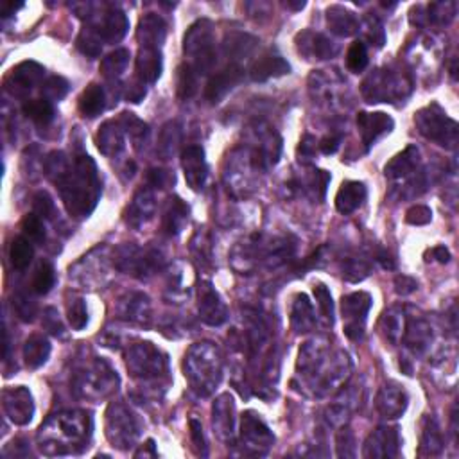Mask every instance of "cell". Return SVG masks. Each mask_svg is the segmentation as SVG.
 Wrapping results in <instances>:
<instances>
[{
    "label": "cell",
    "mask_w": 459,
    "mask_h": 459,
    "mask_svg": "<svg viewBox=\"0 0 459 459\" xmlns=\"http://www.w3.org/2000/svg\"><path fill=\"white\" fill-rule=\"evenodd\" d=\"M188 221V206L180 198H171L163 212V230L167 236L174 237L183 230Z\"/></svg>",
    "instance_id": "22"
},
{
    "label": "cell",
    "mask_w": 459,
    "mask_h": 459,
    "mask_svg": "<svg viewBox=\"0 0 459 459\" xmlns=\"http://www.w3.org/2000/svg\"><path fill=\"white\" fill-rule=\"evenodd\" d=\"M316 153V140H314L313 135H305L301 138L300 147H298V155H300V160H311Z\"/></svg>",
    "instance_id": "48"
},
{
    "label": "cell",
    "mask_w": 459,
    "mask_h": 459,
    "mask_svg": "<svg viewBox=\"0 0 459 459\" xmlns=\"http://www.w3.org/2000/svg\"><path fill=\"white\" fill-rule=\"evenodd\" d=\"M339 146H341V136H325L323 140L320 142V149L321 153H325V155H334L336 151L339 149Z\"/></svg>",
    "instance_id": "51"
},
{
    "label": "cell",
    "mask_w": 459,
    "mask_h": 459,
    "mask_svg": "<svg viewBox=\"0 0 459 459\" xmlns=\"http://www.w3.org/2000/svg\"><path fill=\"white\" fill-rule=\"evenodd\" d=\"M420 162V153L415 146L405 147L402 153H398L386 167H384V174L390 180H400V178L409 176L411 173H415L416 166Z\"/></svg>",
    "instance_id": "19"
},
{
    "label": "cell",
    "mask_w": 459,
    "mask_h": 459,
    "mask_svg": "<svg viewBox=\"0 0 459 459\" xmlns=\"http://www.w3.org/2000/svg\"><path fill=\"white\" fill-rule=\"evenodd\" d=\"M255 44H257V40H255L253 36L236 34L233 38H230V41L226 44V49L228 52H232V56H236V58H243V56L250 54V52L253 51Z\"/></svg>",
    "instance_id": "41"
},
{
    "label": "cell",
    "mask_w": 459,
    "mask_h": 459,
    "mask_svg": "<svg viewBox=\"0 0 459 459\" xmlns=\"http://www.w3.org/2000/svg\"><path fill=\"white\" fill-rule=\"evenodd\" d=\"M33 243L27 237H15L11 243V250H9V258L15 269H26L33 261Z\"/></svg>",
    "instance_id": "30"
},
{
    "label": "cell",
    "mask_w": 459,
    "mask_h": 459,
    "mask_svg": "<svg viewBox=\"0 0 459 459\" xmlns=\"http://www.w3.org/2000/svg\"><path fill=\"white\" fill-rule=\"evenodd\" d=\"M153 212H155V198H153V192H151L149 187L140 188L135 198H133V203L129 205L128 212H126V221H128L129 224H133V226H138V224L151 219Z\"/></svg>",
    "instance_id": "20"
},
{
    "label": "cell",
    "mask_w": 459,
    "mask_h": 459,
    "mask_svg": "<svg viewBox=\"0 0 459 459\" xmlns=\"http://www.w3.org/2000/svg\"><path fill=\"white\" fill-rule=\"evenodd\" d=\"M44 66L34 61H24L16 65L6 78V90L11 96L22 97L29 94L44 78Z\"/></svg>",
    "instance_id": "6"
},
{
    "label": "cell",
    "mask_w": 459,
    "mask_h": 459,
    "mask_svg": "<svg viewBox=\"0 0 459 459\" xmlns=\"http://www.w3.org/2000/svg\"><path fill=\"white\" fill-rule=\"evenodd\" d=\"M384 327H386V336L391 343H397L402 336V323L400 316L397 314V311H390V313L384 314V320H382Z\"/></svg>",
    "instance_id": "45"
},
{
    "label": "cell",
    "mask_w": 459,
    "mask_h": 459,
    "mask_svg": "<svg viewBox=\"0 0 459 459\" xmlns=\"http://www.w3.org/2000/svg\"><path fill=\"white\" fill-rule=\"evenodd\" d=\"M181 167H183L188 187L192 191H201L206 183V178H208L205 151L199 146H188L181 155Z\"/></svg>",
    "instance_id": "8"
},
{
    "label": "cell",
    "mask_w": 459,
    "mask_h": 459,
    "mask_svg": "<svg viewBox=\"0 0 459 459\" xmlns=\"http://www.w3.org/2000/svg\"><path fill=\"white\" fill-rule=\"evenodd\" d=\"M70 216L86 217L94 212L101 196L97 167L89 155H78L54 180Z\"/></svg>",
    "instance_id": "1"
},
{
    "label": "cell",
    "mask_w": 459,
    "mask_h": 459,
    "mask_svg": "<svg viewBox=\"0 0 459 459\" xmlns=\"http://www.w3.org/2000/svg\"><path fill=\"white\" fill-rule=\"evenodd\" d=\"M291 72V65L276 54H264L251 65L250 69V78L253 81H268L271 78H280Z\"/></svg>",
    "instance_id": "14"
},
{
    "label": "cell",
    "mask_w": 459,
    "mask_h": 459,
    "mask_svg": "<svg viewBox=\"0 0 459 459\" xmlns=\"http://www.w3.org/2000/svg\"><path fill=\"white\" fill-rule=\"evenodd\" d=\"M128 29V16L121 9H110L103 15V24L97 29V34L101 36V40L108 41V44H115V41H121L126 36Z\"/></svg>",
    "instance_id": "18"
},
{
    "label": "cell",
    "mask_w": 459,
    "mask_h": 459,
    "mask_svg": "<svg viewBox=\"0 0 459 459\" xmlns=\"http://www.w3.org/2000/svg\"><path fill=\"white\" fill-rule=\"evenodd\" d=\"M22 232L24 237L31 241L34 244H44L45 243V226L41 217H38L36 213H27L22 219Z\"/></svg>",
    "instance_id": "36"
},
{
    "label": "cell",
    "mask_w": 459,
    "mask_h": 459,
    "mask_svg": "<svg viewBox=\"0 0 459 459\" xmlns=\"http://www.w3.org/2000/svg\"><path fill=\"white\" fill-rule=\"evenodd\" d=\"M24 115L38 126L51 124L54 118V106L47 99H31L24 104Z\"/></svg>",
    "instance_id": "27"
},
{
    "label": "cell",
    "mask_w": 459,
    "mask_h": 459,
    "mask_svg": "<svg viewBox=\"0 0 459 459\" xmlns=\"http://www.w3.org/2000/svg\"><path fill=\"white\" fill-rule=\"evenodd\" d=\"M162 74V52L160 49L140 47L138 58H136V76L138 81L156 83Z\"/></svg>",
    "instance_id": "15"
},
{
    "label": "cell",
    "mask_w": 459,
    "mask_h": 459,
    "mask_svg": "<svg viewBox=\"0 0 459 459\" xmlns=\"http://www.w3.org/2000/svg\"><path fill=\"white\" fill-rule=\"evenodd\" d=\"M327 22L332 33L339 36H352L359 29V20L352 11H346L341 6H332L327 11Z\"/></svg>",
    "instance_id": "23"
},
{
    "label": "cell",
    "mask_w": 459,
    "mask_h": 459,
    "mask_svg": "<svg viewBox=\"0 0 459 459\" xmlns=\"http://www.w3.org/2000/svg\"><path fill=\"white\" fill-rule=\"evenodd\" d=\"M405 405H408V397L402 388L386 386L378 393L377 408L388 418H398L405 411Z\"/></svg>",
    "instance_id": "21"
},
{
    "label": "cell",
    "mask_w": 459,
    "mask_h": 459,
    "mask_svg": "<svg viewBox=\"0 0 459 459\" xmlns=\"http://www.w3.org/2000/svg\"><path fill=\"white\" fill-rule=\"evenodd\" d=\"M118 124L122 126V129H124L136 143L143 142V140L147 138V135H149V128H147L146 122H142L133 114H122V117L118 118Z\"/></svg>",
    "instance_id": "35"
},
{
    "label": "cell",
    "mask_w": 459,
    "mask_h": 459,
    "mask_svg": "<svg viewBox=\"0 0 459 459\" xmlns=\"http://www.w3.org/2000/svg\"><path fill=\"white\" fill-rule=\"evenodd\" d=\"M33 213H36L41 219H51L52 213H54V201L47 192L41 191L33 198Z\"/></svg>",
    "instance_id": "43"
},
{
    "label": "cell",
    "mask_w": 459,
    "mask_h": 459,
    "mask_svg": "<svg viewBox=\"0 0 459 459\" xmlns=\"http://www.w3.org/2000/svg\"><path fill=\"white\" fill-rule=\"evenodd\" d=\"M198 83H199V74L196 72L192 66H188L187 63L178 69V96L180 99H191L192 96H196L198 92Z\"/></svg>",
    "instance_id": "31"
},
{
    "label": "cell",
    "mask_w": 459,
    "mask_h": 459,
    "mask_svg": "<svg viewBox=\"0 0 459 459\" xmlns=\"http://www.w3.org/2000/svg\"><path fill=\"white\" fill-rule=\"evenodd\" d=\"M346 65L352 72L359 74L366 69L368 65V51L363 41H353L346 52Z\"/></svg>",
    "instance_id": "39"
},
{
    "label": "cell",
    "mask_w": 459,
    "mask_h": 459,
    "mask_svg": "<svg viewBox=\"0 0 459 459\" xmlns=\"http://www.w3.org/2000/svg\"><path fill=\"white\" fill-rule=\"evenodd\" d=\"M4 411L13 423L26 425L31 422L34 413L33 397L26 388H13L4 391Z\"/></svg>",
    "instance_id": "9"
},
{
    "label": "cell",
    "mask_w": 459,
    "mask_h": 459,
    "mask_svg": "<svg viewBox=\"0 0 459 459\" xmlns=\"http://www.w3.org/2000/svg\"><path fill=\"white\" fill-rule=\"evenodd\" d=\"M129 63V51L126 49H118V51L111 52L108 54L106 58L101 61V74H103L104 78L114 81V79L121 78L122 72L126 70Z\"/></svg>",
    "instance_id": "29"
},
{
    "label": "cell",
    "mask_w": 459,
    "mask_h": 459,
    "mask_svg": "<svg viewBox=\"0 0 459 459\" xmlns=\"http://www.w3.org/2000/svg\"><path fill=\"white\" fill-rule=\"evenodd\" d=\"M287 8L291 9H303L305 8V2H298V4H293V2H287Z\"/></svg>",
    "instance_id": "58"
},
{
    "label": "cell",
    "mask_w": 459,
    "mask_h": 459,
    "mask_svg": "<svg viewBox=\"0 0 459 459\" xmlns=\"http://www.w3.org/2000/svg\"><path fill=\"white\" fill-rule=\"evenodd\" d=\"M104 106H106V96H104L103 86L92 83L83 90L81 97H79V111L83 117L96 118L97 115L103 114Z\"/></svg>",
    "instance_id": "24"
},
{
    "label": "cell",
    "mask_w": 459,
    "mask_h": 459,
    "mask_svg": "<svg viewBox=\"0 0 459 459\" xmlns=\"http://www.w3.org/2000/svg\"><path fill=\"white\" fill-rule=\"evenodd\" d=\"M314 296H316V301L318 305H320V309L321 313H323L327 323H334V301H332L331 293H328V289L323 283H318V286L314 287Z\"/></svg>",
    "instance_id": "42"
},
{
    "label": "cell",
    "mask_w": 459,
    "mask_h": 459,
    "mask_svg": "<svg viewBox=\"0 0 459 459\" xmlns=\"http://www.w3.org/2000/svg\"><path fill=\"white\" fill-rule=\"evenodd\" d=\"M78 44V49L89 58H97L101 56V51H103V44H101V36L92 29H85L76 40Z\"/></svg>",
    "instance_id": "37"
},
{
    "label": "cell",
    "mask_w": 459,
    "mask_h": 459,
    "mask_svg": "<svg viewBox=\"0 0 459 459\" xmlns=\"http://www.w3.org/2000/svg\"><path fill=\"white\" fill-rule=\"evenodd\" d=\"M400 368L404 370L405 375H413V368H411V364H408V360H402Z\"/></svg>",
    "instance_id": "57"
},
{
    "label": "cell",
    "mask_w": 459,
    "mask_h": 459,
    "mask_svg": "<svg viewBox=\"0 0 459 459\" xmlns=\"http://www.w3.org/2000/svg\"><path fill=\"white\" fill-rule=\"evenodd\" d=\"M378 262L382 264V268L384 269H395V261L391 258L390 253H386V251H382V253H378Z\"/></svg>",
    "instance_id": "55"
},
{
    "label": "cell",
    "mask_w": 459,
    "mask_h": 459,
    "mask_svg": "<svg viewBox=\"0 0 459 459\" xmlns=\"http://www.w3.org/2000/svg\"><path fill=\"white\" fill-rule=\"evenodd\" d=\"M366 185L360 181H345L336 194V208L343 216L355 212L366 199Z\"/></svg>",
    "instance_id": "16"
},
{
    "label": "cell",
    "mask_w": 459,
    "mask_h": 459,
    "mask_svg": "<svg viewBox=\"0 0 459 459\" xmlns=\"http://www.w3.org/2000/svg\"><path fill=\"white\" fill-rule=\"evenodd\" d=\"M19 8H22V4L15 6V4H9V2H4V4H2V16H4V19H8V16L13 15V13H15Z\"/></svg>",
    "instance_id": "56"
},
{
    "label": "cell",
    "mask_w": 459,
    "mask_h": 459,
    "mask_svg": "<svg viewBox=\"0 0 459 459\" xmlns=\"http://www.w3.org/2000/svg\"><path fill=\"white\" fill-rule=\"evenodd\" d=\"M69 89L70 85L66 79H63L61 76H52L41 86V94H44V99L54 103V101H61L69 94Z\"/></svg>",
    "instance_id": "38"
},
{
    "label": "cell",
    "mask_w": 459,
    "mask_h": 459,
    "mask_svg": "<svg viewBox=\"0 0 459 459\" xmlns=\"http://www.w3.org/2000/svg\"><path fill=\"white\" fill-rule=\"evenodd\" d=\"M199 316L212 327L223 325L228 320L226 305L208 282H203L199 286Z\"/></svg>",
    "instance_id": "10"
},
{
    "label": "cell",
    "mask_w": 459,
    "mask_h": 459,
    "mask_svg": "<svg viewBox=\"0 0 459 459\" xmlns=\"http://www.w3.org/2000/svg\"><path fill=\"white\" fill-rule=\"evenodd\" d=\"M183 52L191 58V63L187 65L192 66L199 76L213 69L217 56L216 47H213L212 24L208 20H199L194 26H191L183 38Z\"/></svg>",
    "instance_id": "2"
},
{
    "label": "cell",
    "mask_w": 459,
    "mask_h": 459,
    "mask_svg": "<svg viewBox=\"0 0 459 459\" xmlns=\"http://www.w3.org/2000/svg\"><path fill=\"white\" fill-rule=\"evenodd\" d=\"M13 309L16 311L19 318L24 321H33L34 314H36V305L26 296L13 298Z\"/></svg>",
    "instance_id": "46"
},
{
    "label": "cell",
    "mask_w": 459,
    "mask_h": 459,
    "mask_svg": "<svg viewBox=\"0 0 459 459\" xmlns=\"http://www.w3.org/2000/svg\"><path fill=\"white\" fill-rule=\"evenodd\" d=\"M56 271L49 262H41L33 276V291L36 294H47L54 287Z\"/></svg>",
    "instance_id": "34"
},
{
    "label": "cell",
    "mask_w": 459,
    "mask_h": 459,
    "mask_svg": "<svg viewBox=\"0 0 459 459\" xmlns=\"http://www.w3.org/2000/svg\"><path fill=\"white\" fill-rule=\"evenodd\" d=\"M243 76V66L237 65V63H230L226 69L219 70V72H216L208 79V83L205 86V99L212 104L221 103L228 94L232 92L233 86L239 85Z\"/></svg>",
    "instance_id": "7"
},
{
    "label": "cell",
    "mask_w": 459,
    "mask_h": 459,
    "mask_svg": "<svg viewBox=\"0 0 459 459\" xmlns=\"http://www.w3.org/2000/svg\"><path fill=\"white\" fill-rule=\"evenodd\" d=\"M418 289V282L415 278L408 275H400L395 278V291H397L400 296H408V294L415 293Z\"/></svg>",
    "instance_id": "47"
},
{
    "label": "cell",
    "mask_w": 459,
    "mask_h": 459,
    "mask_svg": "<svg viewBox=\"0 0 459 459\" xmlns=\"http://www.w3.org/2000/svg\"><path fill=\"white\" fill-rule=\"evenodd\" d=\"M180 136L181 131L176 122H169V124L162 129L158 140V151L163 158H169L171 155H174V151H176L178 143H180Z\"/></svg>",
    "instance_id": "33"
},
{
    "label": "cell",
    "mask_w": 459,
    "mask_h": 459,
    "mask_svg": "<svg viewBox=\"0 0 459 459\" xmlns=\"http://www.w3.org/2000/svg\"><path fill=\"white\" fill-rule=\"evenodd\" d=\"M147 181H149L151 187L163 188V187H166V185L171 181V176H169V174H167V171L151 169L149 173H147Z\"/></svg>",
    "instance_id": "50"
},
{
    "label": "cell",
    "mask_w": 459,
    "mask_h": 459,
    "mask_svg": "<svg viewBox=\"0 0 459 459\" xmlns=\"http://www.w3.org/2000/svg\"><path fill=\"white\" fill-rule=\"evenodd\" d=\"M191 436H192V441H194V445L198 448H203V452L206 454L205 450V438H203V429H201V423L198 422V420H191Z\"/></svg>",
    "instance_id": "52"
},
{
    "label": "cell",
    "mask_w": 459,
    "mask_h": 459,
    "mask_svg": "<svg viewBox=\"0 0 459 459\" xmlns=\"http://www.w3.org/2000/svg\"><path fill=\"white\" fill-rule=\"evenodd\" d=\"M293 327L296 332H309L314 327V314L309 298L305 294H298L296 303L293 309Z\"/></svg>",
    "instance_id": "28"
},
{
    "label": "cell",
    "mask_w": 459,
    "mask_h": 459,
    "mask_svg": "<svg viewBox=\"0 0 459 459\" xmlns=\"http://www.w3.org/2000/svg\"><path fill=\"white\" fill-rule=\"evenodd\" d=\"M167 26L163 22L162 16L149 13L143 16L138 24V31H136V38L140 41V47H153L162 49L163 41H166Z\"/></svg>",
    "instance_id": "13"
},
{
    "label": "cell",
    "mask_w": 459,
    "mask_h": 459,
    "mask_svg": "<svg viewBox=\"0 0 459 459\" xmlns=\"http://www.w3.org/2000/svg\"><path fill=\"white\" fill-rule=\"evenodd\" d=\"M309 38L311 40L307 41L303 38V34H298V41H301V44H298V47H300V52H303L305 56H316L318 59H328L338 52L334 44L327 36H323V34L309 33Z\"/></svg>",
    "instance_id": "25"
},
{
    "label": "cell",
    "mask_w": 459,
    "mask_h": 459,
    "mask_svg": "<svg viewBox=\"0 0 459 459\" xmlns=\"http://www.w3.org/2000/svg\"><path fill=\"white\" fill-rule=\"evenodd\" d=\"M371 307V298L368 293H353L343 298L341 311L343 318L346 320L345 336L352 341L363 338L366 314Z\"/></svg>",
    "instance_id": "5"
},
{
    "label": "cell",
    "mask_w": 459,
    "mask_h": 459,
    "mask_svg": "<svg viewBox=\"0 0 459 459\" xmlns=\"http://www.w3.org/2000/svg\"><path fill=\"white\" fill-rule=\"evenodd\" d=\"M59 314L56 313L54 309H47L45 311V316H44V327L47 328L49 332H51V334H54V336H58V334H61V331H63V327H61V321H59Z\"/></svg>",
    "instance_id": "49"
},
{
    "label": "cell",
    "mask_w": 459,
    "mask_h": 459,
    "mask_svg": "<svg viewBox=\"0 0 459 459\" xmlns=\"http://www.w3.org/2000/svg\"><path fill=\"white\" fill-rule=\"evenodd\" d=\"M96 142L99 151L106 156H117L124 149V129L118 124V121H108L99 128L96 136Z\"/></svg>",
    "instance_id": "17"
},
{
    "label": "cell",
    "mask_w": 459,
    "mask_h": 459,
    "mask_svg": "<svg viewBox=\"0 0 459 459\" xmlns=\"http://www.w3.org/2000/svg\"><path fill=\"white\" fill-rule=\"evenodd\" d=\"M430 221H433V212L425 205L411 206L405 212V223L413 224V226H423V224H429Z\"/></svg>",
    "instance_id": "44"
},
{
    "label": "cell",
    "mask_w": 459,
    "mask_h": 459,
    "mask_svg": "<svg viewBox=\"0 0 459 459\" xmlns=\"http://www.w3.org/2000/svg\"><path fill=\"white\" fill-rule=\"evenodd\" d=\"M69 321L74 331H83L89 323V311H86L85 300L78 298L69 305Z\"/></svg>",
    "instance_id": "40"
},
{
    "label": "cell",
    "mask_w": 459,
    "mask_h": 459,
    "mask_svg": "<svg viewBox=\"0 0 459 459\" xmlns=\"http://www.w3.org/2000/svg\"><path fill=\"white\" fill-rule=\"evenodd\" d=\"M422 448H425L427 454L430 455L440 454L441 448H443V438H441L440 427H438L436 420H425V427H423L422 434Z\"/></svg>",
    "instance_id": "32"
},
{
    "label": "cell",
    "mask_w": 459,
    "mask_h": 459,
    "mask_svg": "<svg viewBox=\"0 0 459 459\" xmlns=\"http://www.w3.org/2000/svg\"><path fill=\"white\" fill-rule=\"evenodd\" d=\"M430 257L436 262H440V264H447V262L450 261V251L445 246H436L430 250Z\"/></svg>",
    "instance_id": "54"
},
{
    "label": "cell",
    "mask_w": 459,
    "mask_h": 459,
    "mask_svg": "<svg viewBox=\"0 0 459 459\" xmlns=\"http://www.w3.org/2000/svg\"><path fill=\"white\" fill-rule=\"evenodd\" d=\"M126 97H128V101H131V103H140V101L146 97V85H143L142 81L136 83V85H131L128 89V92H126Z\"/></svg>",
    "instance_id": "53"
},
{
    "label": "cell",
    "mask_w": 459,
    "mask_h": 459,
    "mask_svg": "<svg viewBox=\"0 0 459 459\" xmlns=\"http://www.w3.org/2000/svg\"><path fill=\"white\" fill-rule=\"evenodd\" d=\"M402 89V76H395L390 70H377L363 83V94L368 103H388L395 97L404 96Z\"/></svg>",
    "instance_id": "4"
},
{
    "label": "cell",
    "mask_w": 459,
    "mask_h": 459,
    "mask_svg": "<svg viewBox=\"0 0 459 459\" xmlns=\"http://www.w3.org/2000/svg\"><path fill=\"white\" fill-rule=\"evenodd\" d=\"M415 124L425 138L440 143L443 147H454L458 142V124L445 115L438 104L423 108L416 114Z\"/></svg>",
    "instance_id": "3"
},
{
    "label": "cell",
    "mask_w": 459,
    "mask_h": 459,
    "mask_svg": "<svg viewBox=\"0 0 459 459\" xmlns=\"http://www.w3.org/2000/svg\"><path fill=\"white\" fill-rule=\"evenodd\" d=\"M398 433L397 429L380 427L370 434L364 445V458H393L398 454Z\"/></svg>",
    "instance_id": "12"
},
{
    "label": "cell",
    "mask_w": 459,
    "mask_h": 459,
    "mask_svg": "<svg viewBox=\"0 0 459 459\" xmlns=\"http://www.w3.org/2000/svg\"><path fill=\"white\" fill-rule=\"evenodd\" d=\"M51 355V343L44 336H31L24 345V359L29 368H40Z\"/></svg>",
    "instance_id": "26"
},
{
    "label": "cell",
    "mask_w": 459,
    "mask_h": 459,
    "mask_svg": "<svg viewBox=\"0 0 459 459\" xmlns=\"http://www.w3.org/2000/svg\"><path fill=\"white\" fill-rule=\"evenodd\" d=\"M393 118L388 114H382V111H375V114L360 111L357 115V128H359L360 138H363V143L366 146V149H370L382 135L390 133L393 129Z\"/></svg>",
    "instance_id": "11"
}]
</instances>
